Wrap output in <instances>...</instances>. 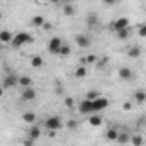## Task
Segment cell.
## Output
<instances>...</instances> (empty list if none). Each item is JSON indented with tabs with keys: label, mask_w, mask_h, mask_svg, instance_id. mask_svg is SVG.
<instances>
[{
	"label": "cell",
	"mask_w": 146,
	"mask_h": 146,
	"mask_svg": "<svg viewBox=\"0 0 146 146\" xmlns=\"http://www.w3.org/2000/svg\"><path fill=\"white\" fill-rule=\"evenodd\" d=\"M31 42H34V37L31 36L29 33H17L15 36L12 37V41H10L12 48H21V46L31 44Z\"/></svg>",
	"instance_id": "obj_1"
},
{
	"label": "cell",
	"mask_w": 146,
	"mask_h": 146,
	"mask_svg": "<svg viewBox=\"0 0 146 146\" xmlns=\"http://www.w3.org/2000/svg\"><path fill=\"white\" fill-rule=\"evenodd\" d=\"M44 127H46L48 131L56 133V131H60V129L63 127V121H61L58 115H51V117H48V119L44 121Z\"/></svg>",
	"instance_id": "obj_2"
},
{
	"label": "cell",
	"mask_w": 146,
	"mask_h": 146,
	"mask_svg": "<svg viewBox=\"0 0 146 146\" xmlns=\"http://www.w3.org/2000/svg\"><path fill=\"white\" fill-rule=\"evenodd\" d=\"M19 85V76L15 75V73H7L5 76H3V80H2V87L7 90V88H14V87H17Z\"/></svg>",
	"instance_id": "obj_3"
},
{
	"label": "cell",
	"mask_w": 146,
	"mask_h": 146,
	"mask_svg": "<svg viewBox=\"0 0 146 146\" xmlns=\"http://www.w3.org/2000/svg\"><path fill=\"white\" fill-rule=\"evenodd\" d=\"M92 104H94V112H102L104 109H107V107H109V99H107V97H104V95H100L99 99L92 100Z\"/></svg>",
	"instance_id": "obj_4"
},
{
	"label": "cell",
	"mask_w": 146,
	"mask_h": 146,
	"mask_svg": "<svg viewBox=\"0 0 146 146\" xmlns=\"http://www.w3.org/2000/svg\"><path fill=\"white\" fill-rule=\"evenodd\" d=\"M110 27H112V31H121V29H127L129 27V19L127 17H119V19H115L112 24H110Z\"/></svg>",
	"instance_id": "obj_5"
},
{
	"label": "cell",
	"mask_w": 146,
	"mask_h": 146,
	"mask_svg": "<svg viewBox=\"0 0 146 146\" xmlns=\"http://www.w3.org/2000/svg\"><path fill=\"white\" fill-rule=\"evenodd\" d=\"M78 110H80V114H94V104H92V100H88V99L82 100L78 104Z\"/></svg>",
	"instance_id": "obj_6"
},
{
	"label": "cell",
	"mask_w": 146,
	"mask_h": 146,
	"mask_svg": "<svg viewBox=\"0 0 146 146\" xmlns=\"http://www.w3.org/2000/svg\"><path fill=\"white\" fill-rule=\"evenodd\" d=\"M61 44H63V41H61L58 36H56V37H51V41H49V44H48V49H49V53H53V54H58V51H60Z\"/></svg>",
	"instance_id": "obj_7"
},
{
	"label": "cell",
	"mask_w": 146,
	"mask_h": 146,
	"mask_svg": "<svg viewBox=\"0 0 146 146\" xmlns=\"http://www.w3.org/2000/svg\"><path fill=\"white\" fill-rule=\"evenodd\" d=\"M36 90H34V87H27V88H22V100H26V102H31V100H34L36 99Z\"/></svg>",
	"instance_id": "obj_8"
},
{
	"label": "cell",
	"mask_w": 146,
	"mask_h": 146,
	"mask_svg": "<svg viewBox=\"0 0 146 146\" xmlns=\"http://www.w3.org/2000/svg\"><path fill=\"white\" fill-rule=\"evenodd\" d=\"M75 41H76V46H78V48H83V49H85V48L90 46V39L85 36V34H76V36H75Z\"/></svg>",
	"instance_id": "obj_9"
},
{
	"label": "cell",
	"mask_w": 146,
	"mask_h": 146,
	"mask_svg": "<svg viewBox=\"0 0 146 146\" xmlns=\"http://www.w3.org/2000/svg\"><path fill=\"white\" fill-rule=\"evenodd\" d=\"M117 75H119V78H122V80H133V70L131 68H127V66H122V68H119V72H117Z\"/></svg>",
	"instance_id": "obj_10"
},
{
	"label": "cell",
	"mask_w": 146,
	"mask_h": 146,
	"mask_svg": "<svg viewBox=\"0 0 146 146\" xmlns=\"http://www.w3.org/2000/svg\"><path fill=\"white\" fill-rule=\"evenodd\" d=\"M88 124L92 126V127H100L102 126V117H100V114H92L90 117H88Z\"/></svg>",
	"instance_id": "obj_11"
},
{
	"label": "cell",
	"mask_w": 146,
	"mask_h": 146,
	"mask_svg": "<svg viewBox=\"0 0 146 146\" xmlns=\"http://www.w3.org/2000/svg\"><path fill=\"white\" fill-rule=\"evenodd\" d=\"M33 85H34V82H33V78H31V76H26V75L19 76V87L27 88V87H33Z\"/></svg>",
	"instance_id": "obj_12"
},
{
	"label": "cell",
	"mask_w": 146,
	"mask_h": 146,
	"mask_svg": "<svg viewBox=\"0 0 146 146\" xmlns=\"http://www.w3.org/2000/svg\"><path fill=\"white\" fill-rule=\"evenodd\" d=\"M127 56L129 58H139L141 56V46H131V48H127Z\"/></svg>",
	"instance_id": "obj_13"
},
{
	"label": "cell",
	"mask_w": 146,
	"mask_h": 146,
	"mask_svg": "<svg viewBox=\"0 0 146 146\" xmlns=\"http://www.w3.org/2000/svg\"><path fill=\"white\" fill-rule=\"evenodd\" d=\"M22 121H24L26 124H34V122H36V114L31 112V110H29V112H24V114H22Z\"/></svg>",
	"instance_id": "obj_14"
},
{
	"label": "cell",
	"mask_w": 146,
	"mask_h": 146,
	"mask_svg": "<svg viewBox=\"0 0 146 146\" xmlns=\"http://www.w3.org/2000/svg\"><path fill=\"white\" fill-rule=\"evenodd\" d=\"M39 136H41V129H39L37 126H34V124H31V127H29V138L36 141Z\"/></svg>",
	"instance_id": "obj_15"
},
{
	"label": "cell",
	"mask_w": 146,
	"mask_h": 146,
	"mask_svg": "<svg viewBox=\"0 0 146 146\" xmlns=\"http://www.w3.org/2000/svg\"><path fill=\"white\" fill-rule=\"evenodd\" d=\"M133 97H134V100H136L138 104H143V102H146V92H145V90H136Z\"/></svg>",
	"instance_id": "obj_16"
},
{
	"label": "cell",
	"mask_w": 146,
	"mask_h": 146,
	"mask_svg": "<svg viewBox=\"0 0 146 146\" xmlns=\"http://www.w3.org/2000/svg\"><path fill=\"white\" fill-rule=\"evenodd\" d=\"M44 17L42 15H34L33 17V21H31V24H33V27H42L44 26Z\"/></svg>",
	"instance_id": "obj_17"
},
{
	"label": "cell",
	"mask_w": 146,
	"mask_h": 146,
	"mask_svg": "<svg viewBox=\"0 0 146 146\" xmlns=\"http://www.w3.org/2000/svg\"><path fill=\"white\" fill-rule=\"evenodd\" d=\"M117 136H119V131H117L115 127H110L109 131L106 133V138H107L109 141H117Z\"/></svg>",
	"instance_id": "obj_18"
},
{
	"label": "cell",
	"mask_w": 146,
	"mask_h": 146,
	"mask_svg": "<svg viewBox=\"0 0 146 146\" xmlns=\"http://www.w3.org/2000/svg\"><path fill=\"white\" fill-rule=\"evenodd\" d=\"M82 65H92V63H97V56L95 54H88V56H83L80 58Z\"/></svg>",
	"instance_id": "obj_19"
},
{
	"label": "cell",
	"mask_w": 146,
	"mask_h": 146,
	"mask_svg": "<svg viewBox=\"0 0 146 146\" xmlns=\"http://www.w3.org/2000/svg\"><path fill=\"white\" fill-rule=\"evenodd\" d=\"M129 141H131V136H129L127 133H119V136H117V143L126 145V143H129Z\"/></svg>",
	"instance_id": "obj_20"
},
{
	"label": "cell",
	"mask_w": 146,
	"mask_h": 146,
	"mask_svg": "<svg viewBox=\"0 0 146 146\" xmlns=\"http://www.w3.org/2000/svg\"><path fill=\"white\" fill-rule=\"evenodd\" d=\"M42 63H44V60H42L41 56H33V58H31V66H33V68L42 66Z\"/></svg>",
	"instance_id": "obj_21"
},
{
	"label": "cell",
	"mask_w": 146,
	"mask_h": 146,
	"mask_svg": "<svg viewBox=\"0 0 146 146\" xmlns=\"http://www.w3.org/2000/svg\"><path fill=\"white\" fill-rule=\"evenodd\" d=\"M75 76H76V78H85V76H87V66H85V65L78 66V68L75 70Z\"/></svg>",
	"instance_id": "obj_22"
},
{
	"label": "cell",
	"mask_w": 146,
	"mask_h": 146,
	"mask_svg": "<svg viewBox=\"0 0 146 146\" xmlns=\"http://www.w3.org/2000/svg\"><path fill=\"white\" fill-rule=\"evenodd\" d=\"M12 37L14 36H12L9 31H2V33H0V42H10Z\"/></svg>",
	"instance_id": "obj_23"
},
{
	"label": "cell",
	"mask_w": 146,
	"mask_h": 146,
	"mask_svg": "<svg viewBox=\"0 0 146 146\" xmlns=\"http://www.w3.org/2000/svg\"><path fill=\"white\" fill-rule=\"evenodd\" d=\"M72 53V49H70V46H66V44H61V48H60V51H58V54L60 56H68Z\"/></svg>",
	"instance_id": "obj_24"
},
{
	"label": "cell",
	"mask_w": 146,
	"mask_h": 146,
	"mask_svg": "<svg viewBox=\"0 0 146 146\" xmlns=\"http://www.w3.org/2000/svg\"><path fill=\"white\" fill-rule=\"evenodd\" d=\"M131 143L134 146H143V136L136 134V136H131Z\"/></svg>",
	"instance_id": "obj_25"
},
{
	"label": "cell",
	"mask_w": 146,
	"mask_h": 146,
	"mask_svg": "<svg viewBox=\"0 0 146 146\" xmlns=\"http://www.w3.org/2000/svg\"><path fill=\"white\" fill-rule=\"evenodd\" d=\"M99 97H100V92L92 90V92H88V94H87V97H85V99H88V100H95V99H99Z\"/></svg>",
	"instance_id": "obj_26"
},
{
	"label": "cell",
	"mask_w": 146,
	"mask_h": 146,
	"mask_svg": "<svg viewBox=\"0 0 146 146\" xmlns=\"http://www.w3.org/2000/svg\"><path fill=\"white\" fill-rule=\"evenodd\" d=\"M117 37H119V39H127V37H129V27L117 31Z\"/></svg>",
	"instance_id": "obj_27"
},
{
	"label": "cell",
	"mask_w": 146,
	"mask_h": 146,
	"mask_svg": "<svg viewBox=\"0 0 146 146\" xmlns=\"http://www.w3.org/2000/svg\"><path fill=\"white\" fill-rule=\"evenodd\" d=\"M63 12H65L66 15H73V14H75V9H73V5H65Z\"/></svg>",
	"instance_id": "obj_28"
},
{
	"label": "cell",
	"mask_w": 146,
	"mask_h": 146,
	"mask_svg": "<svg viewBox=\"0 0 146 146\" xmlns=\"http://www.w3.org/2000/svg\"><path fill=\"white\" fill-rule=\"evenodd\" d=\"M65 106H66L68 109H73V107H75V100H73L72 97H66V99H65Z\"/></svg>",
	"instance_id": "obj_29"
},
{
	"label": "cell",
	"mask_w": 146,
	"mask_h": 146,
	"mask_svg": "<svg viewBox=\"0 0 146 146\" xmlns=\"http://www.w3.org/2000/svg\"><path fill=\"white\" fill-rule=\"evenodd\" d=\"M138 34H139L141 37H146V24L139 26V29H138Z\"/></svg>",
	"instance_id": "obj_30"
},
{
	"label": "cell",
	"mask_w": 146,
	"mask_h": 146,
	"mask_svg": "<svg viewBox=\"0 0 146 146\" xmlns=\"http://www.w3.org/2000/svg\"><path fill=\"white\" fill-rule=\"evenodd\" d=\"M107 63H109V58H102L100 61H97V66H99V68H104Z\"/></svg>",
	"instance_id": "obj_31"
},
{
	"label": "cell",
	"mask_w": 146,
	"mask_h": 146,
	"mask_svg": "<svg viewBox=\"0 0 146 146\" xmlns=\"http://www.w3.org/2000/svg\"><path fill=\"white\" fill-rule=\"evenodd\" d=\"M66 126H68V129H76L78 122H76V121H73V119H70V121L66 122Z\"/></svg>",
	"instance_id": "obj_32"
},
{
	"label": "cell",
	"mask_w": 146,
	"mask_h": 146,
	"mask_svg": "<svg viewBox=\"0 0 146 146\" xmlns=\"http://www.w3.org/2000/svg\"><path fill=\"white\" fill-rule=\"evenodd\" d=\"M95 22H97V21H95V15H94V14H92V15H90V17H88V26H94V24H95Z\"/></svg>",
	"instance_id": "obj_33"
},
{
	"label": "cell",
	"mask_w": 146,
	"mask_h": 146,
	"mask_svg": "<svg viewBox=\"0 0 146 146\" xmlns=\"http://www.w3.org/2000/svg\"><path fill=\"white\" fill-rule=\"evenodd\" d=\"M24 146H34V139H31V138H27V139L24 141Z\"/></svg>",
	"instance_id": "obj_34"
},
{
	"label": "cell",
	"mask_w": 146,
	"mask_h": 146,
	"mask_svg": "<svg viewBox=\"0 0 146 146\" xmlns=\"http://www.w3.org/2000/svg\"><path fill=\"white\" fill-rule=\"evenodd\" d=\"M131 107H133V106H131V102H124V104H122V109H124V110H131Z\"/></svg>",
	"instance_id": "obj_35"
},
{
	"label": "cell",
	"mask_w": 146,
	"mask_h": 146,
	"mask_svg": "<svg viewBox=\"0 0 146 146\" xmlns=\"http://www.w3.org/2000/svg\"><path fill=\"white\" fill-rule=\"evenodd\" d=\"M102 2H104L106 5H114V3H115V2H119V0H102Z\"/></svg>",
	"instance_id": "obj_36"
},
{
	"label": "cell",
	"mask_w": 146,
	"mask_h": 146,
	"mask_svg": "<svg viewBox=\"0 0 146 146\" xmlns=\"http://www.w3.org/2000/svg\"><path fill=\"white\" fill-rule=\"evenodd\" d=\"M3 92H5V88H3V87H2V85H0V99H2V97H3Z\"/></svg>",
	"instance_id": "obj_37"
},
{
	"label": "cell",
	"mask_w": 146,
	"mask_h": 146,
	"mask_svg": "<svg viewBox=\"0 0 146 146\" xmlns=\"http://www.w3.org/2000/svg\"><path fill=\"white\" fill-rule=\"evenodd\" d=\"M51 2H61V0H51Z\"/></svg>",
	"instance_id": "obj_38"
},
{
	"label": "cell",
	"mask_w": 146,
	"mask_h": 146,
	"mask_svg": "<svg viewBox=\"0 0 146 146\" xmlns=\"http://www.w3.org/2000/svg\"><path fill=\"white\" fill-rule=\"evenodd\" d=\"M0 48H2V42H0ZM0 56H2V51H0Z\"/></svg>",
	"instance_id": "obj_39"
},
{
	"label": "cell",
	"mask_w": 146,
	"mask_h": 146,
	"mask_svg": "<svg viewBox=\"0 0 146 146\" xmlns=\"http://www.w3.org/2000/svg\"><path fill=\"white\" fill-rule=\"evenodd\" d=\"M0 21H2V12H0Z\"/></svg>",
	"instance_id": "obj_40"
},
{
	"label": "cell",
	"mask_w": 146,
	"mask_h": 146,
	"mask_svg": "<svg viewBox=\"0 0 146 146\" xmlns=\"http://www.w3.org/2000/svg\"><path fill=\"white\" fill-rule=\"evenodd\" d=\"M42 2H51V0H42Z\"/></svg>",
	"instance_id": "obj_41"
}]
</instances>
